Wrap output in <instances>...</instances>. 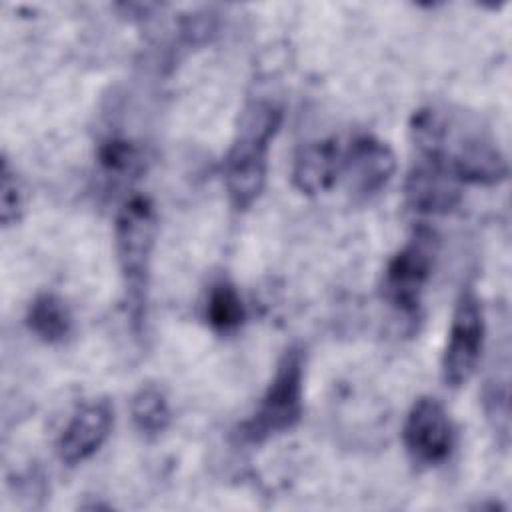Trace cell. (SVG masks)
<instances>
[{
  "instance_id": "cell-1",
  "label": "cell",
  "mask_w": 512,
  "mask_h": 512,
  "mask_svg": "<svg viewBox=\"0 0 512 512\" xmlns=\"http://www.w3.org/2000/svg\"><path fill=\"white\" fill-rule=\"evenodd\" d=\"M410 140L420 160L446 168L460 184L496 186L508 176V162L496 140L462 110L438 104L414 110Z\"/></svg>"
},
{
  "instance_id": "cell-2",
  "label": "cell",
  "mask_w": 512,
  "mask_h": 512,
  "mask_svg": "<svg viewBox=\"0 0 512 512\" xmlns=\"http://www.w3.org/2000/svg\"><path fill=\"white\" fill-rule=\"evenodd\" d=\"M282 118V108L270 100L250 102L240 112L222 164L224 188L236 210H248L264 192L268 152L282 126Z\"/></svg>"
},
{
  "instance_id": "cell-3",
  "label": "cell",
  "mask_w": 512,
  "mask_h": 512,
  "mask_svg": "<svg viewBox=\"0 0 512 512\" xmlns=\"http://www.w3.org/2000/svg\"><path fill=\"white\" fill-rule=\"evenodd\" d=\"M156 230V210L146 196H130L114 220V252L134 326L146 316Z\"/></svg>"
},
{
  "instance_id": "cell-4",
  "label": "cell",
  "mask_w": 512,
  "mask_h": 512,
  "mask_svg": "<svg viewBox=\"0 0 512 512\" xmlns=\"http://www.w3.org/2000/svg\"><path fill=\"white\" fill-rule=\"evenodd\" d=\"M306 360L300 346H290L276 362L274 374L256 410L240 424L238 434L248 444H262L290 432L304 414Z\"/></svg>"
},
{
  "instance_id": "cell-5",
  "label": "cell",
  "mask_w": 512,
  "mask_h": 512,
  "mask_svg": "<svg viewBox=\"0 0 512 512\" xmlns=\"http://www.w3.org/2000/svg\"><path fill=\"white\" fill-rule=\"evenodd\" d=\"M438 256V238L428 228H418L388 260L382 276V298L400 314L416 316L422 294L432 278Z\"/></svg>"
},
{
  "instance_id": "cell-6",
  "label": "cell",
  "mask_w": 512,
  "mask_h": 512,
  "mask_svg": "<svg viewBox=\"0 0 512 512\" xmlns=\"http://www.w3.org/2000/svg\"><path fill=\"white\" fill-rule=\"evenodd\" d=\"M486 340V320L472 286L462 288L440 360V378L448 388L464 386L476 372Z\"/></svg>"
},
{
  "instance_id": "cell-7",
  "label": "cell",
  "mask_w": 512,
  "mask_h": 512,
  "mask_svg": "<svg viewBox=\"0 0 512 512\" xmlns=\"http://www.w3.org/2000/svg\"><path fill=\"white\" fill-rule=\"evenodd\" d=\"M456 430L444 404L434 396H420L412 402L404 426L402 444L416 464L438 466L454 450Z\"/></svg>"
},
{
  "instance_id": "cell-8",
  "label": "cell",
  "mask_w": 512,
  "mask_h": 512,
  "mask_svg": "<svg viewBox=\"0 0 512 512\" xmlns=\"http://www.w3.org/2000/svg\"><path fill=\"white\" fill-rule=\"evenodd\" d=\"M396 172V156L388 142L362 134L344 150L342 174L346 190L356 200H370L382 192Z\"/></svg>"
},
{
  "instance_id": "cell-9",
  "label": "cell",
  "mask_w": 512,
  "mask_h": 512,
  "mask_svg": "<svg viewBox=\"0 0 512 512\" xmlns=\"http://www.w3.org/2000/svg\"><path fill=\"white\" fill-rule=\"evenodd\" d=\"M114 426V408L108 400L82 404L62 428L56 440L58 460L76 466L92 458L108 440Z\"/></svg>"
},
{
  "instance_id": "cell-10",
  "label": "cell",
  "mask_w": 512,
  "mask_h": 512,
  "mask_svg": "<svg viewBox=\"0 0 512 512\" xmlns=\"http://www.w3.org/2000/svg\"><path fill=\"white\" fill-rule=\"evenodd\" d=\"M462 186L446 168L420 160L406 176L404 198L416 214L444 216L460 206Z\"/></svg>"
},
{
  "instance_id": "cell-11",
  "label": "cell",
  "mask_w": 512,
  "mask_h": 512,
  "mask_svg": "<svg viewBox=\"0 0 512 512\" xmlns=\"http://www.w3.org/2000/svg\"><path fill=\"white\" fill-rule=\"evenodd\" d=\"M344 150L336 138L306 142L292 162V184L306 196L328 192L342 174Z\"/></svg>"
},
{
  "instance_id": "cell-12",
  "label": "cell",
  "mask_w": 512,
  "mask_h": 512,
  "mask_svg": "<svg viewBox=\"0 0 512 512\" xmlns=\"http://www.w3.org/2000/svg\"><path fill=\"white\" fill-rule=\"evenodd\" d=\"M72 312L68 304L54 292L38 294L26 310L28 330L46 344L64 342L72 332Z\"/></svg>"
},
{
  "instance_id": "cell-13",
  "label": "cell",
  "mask_w": 512,
  "mask_h": 512,
  "mask_svg": "<svg viewBox=\"0 0 512 512\" xmlns=\"http://www.w3.org/2000/svg\"><path fill=\"white\" fill-rule=\"evenodd\" d=\"M204 318L208 326L218 334H230L242 326L246 308L240 292L232 282L220 280L212 284L204 304Z\"/></svg>"
},
{
  "instance_id": "cell-14",
  "label": "cell",
  "mask_w": 512,
  "mask_h": 512,
  "mask_svg": "<svg viewBox=\"0 0 512 512\" xmlns=\"http://www.w3.org/2000/svg\"><path fill=\"white\" fill-rule=\"evenodd\" d=\"M130 416L140 434L146 438L160 436L170 424V404L158 386H142L130 400Z\"/></svg>"
},
{
  "instance_id": "cell-15",
  "label": "cell",
  "mask_w": 512,
  "mask_h": 512,
  "mask_svg": "<svg viewBox=\"0 0 512 512\" xmlns=\"http://www.w3.org/2000/svg\"><path fill=\"white\" fill-rule=\"evenodd\" d=\"M98 164L108 176L132 174L140 164V152L130 140L112 136L98 146Z\"/></svg>"
},
{
  "instance_id": "cell-16",
  "label": "cell",
  "mask_w": 512,
  "mask_h": 512,
  "mask_svg": "<svg viewBox=\"0 0 512 512\" xmlns=\"http://www.w3.org/2000/svg\"><path fill=\"white\" fill-rule=\"evenodd\" d=\"M24 210V192L22 184L16 176V170H12L8 158H2L0 168V222L4 228L14 226L20 222Z\"/></svg>"
}]
</instances>
